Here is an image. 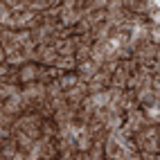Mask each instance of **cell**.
<instances>
[{
  "instance_id": "obj_20",
  "label": "cell",
  "mask_w": 160,
  "mask_h": 160,
  "mask_svg": "<svg viewBox=\"0 0 160 160\" xmlns=\"http://www.w3.org/2000/svg\"><path fill=\"white\" fill-rule=\"evenodd\" d=\"M149 43L160 45V25H149Z\"/></svg>"
},
{
  "instance_id": "obj_22",
  "label": "cell",
  "mask_w": 160,
  "mask_h": 160,
  "mask_svg": "<svg viewBox=\"0 0 160 160\" xmlns=\"http://www.w3.org/2000/svg\"><path fill=\"white\" fill-rule=\"evenodd\" d=\"M140 160H160V153H151V151H140Z\"/></svg>"
},
{
  "instance_id": "obj_3",
  "label": "cell",
  "mask_w": 160,
  "mask_h": 160,
  "mask_svg": "<svg viewBox=\"0 0 160 160\" xmlns=\"http://www.w3.org/2000/svg\"><path fill=\"white\" fill-rule=\"evenodd\" d=\"M20 92H23L27 99H32V102H41V99L48 97V95H45V86H43V83H38V81H32V83L20 86Z\"/></svg>"
},
{
  "instance_id": "obj_11",
  "label": "cell",
  "mask_w": 160,
  "mask_h": 160,
  "mask_svg": "<svg viewBox=\"0 0 160 160\" xmlns=\"http://www.w3.org/2000/svg\"><path fill=\"white\" fill-rule=\"evenodd\" d=\"M57 59H59V52H57L54 48H45V45H43V54H41V66L50 68V66H54V63H57Z\"/></svg>"
},
{
  "instance_id": "obj_6",
  "label": "cell",
  "mask_w": 160,
  "mask_h": 160,
  "mask_svg": "<svg viewBox=\"0 0 160 160\" xmlns=\"http://www.w3.org/2000/svg\"><path fill=\"white\" fill-rule=\"evenodd\" d=\"M77 108H79V106H70V104H66V106H61V108L54 111L52 120H54L57 124H66V122L72 120V115H74V111H77Z\"/></svg>"
},
{
  "instance_id": "obj_10",
  "label": "cell",
  "mask_w": 160,
  "mask_h": 160,
  "mask_svg": "<svg viewBox=\"0 0 160 160\" xmlns=\"http://www.w3.org/2000/svg\"><path fill=\"white\" fill-rule=\"evenodd\" d=\"M57 81H59L61 90L68 92V90H72L79 83V77H77V72H66V74H61V79H57Z\"/></svg>"
},
{
  "instance_id": "obj_24",
  "label": "cell",
  "mask_w": 160,
  "mask_h": 160,
  "mask_svg": "<svg viewBox=\"0 0 160 160\" xmlns=\"http://www.w3.org/2000/svg\"><path fill=\"white\" fill-rule=\"evenodd\" d=\"M0 61H5V48L0 45Z\"/></svg>"
},
{
  "instance_id": "obj_18",
  "label": "cell",
  "mask_w": 160,
  "mask_h": 160,
  "mask_svg": "<svg viewBox=\"0 0 160 160\" xmlns=\"http://www.w3.org/2000/svg\"><path fill=\"white\" fill-rule=\"evenodd\" d=\"M45 95L50 99H54V97H59V95H63V90H61V86H59V81H50L48 86H45Z\"/></svg>"
},
{
  "instance_id": "obj_19",
  "label": "cell",
  "mask_w": 160,
  "mask_h": 160,
  "mask_svg": "<svg viewBox=\"0 0 160 160\" xmlns=\"http://www.w3.org/2000/svg\"><path fill=\"white\" fill-rule=\"evenodd\" d=\"M92 81H95V83H99L102 88H108V86H111V74H106V72L99 70V72L92 77Z\"/></svg>"
},
{
  "instance_id": "obj_23",
  "label": "cell",
  "mask_w": 160,
  "mask_h": 160,
  "mask_svg": "<svg viewBox=\"0 0 160 160\" xmlns=\"http://www.w3.org/2000/svg\"><path fill=\"white\" fill-rule=\"evenodd\" d=\"M9 70H12V68H9L5 61H0V79H2V77H7V74H9Z\"/></svg>"
},
{
  "instance_id": "obj_25",
  "label": "cell",
  "mask_w": 160,
  "mask_h": 160,
  "mask_svg": "<svg viewBox=\"0 0 160 160\" xmlns=\"http://www.w3.org/2000/svg\"><path fill=\"white\" fill-rule=\"evenodd\" d=\"M0 160H9V158H7V156H2V153H0Z\"/></svg>"
},
{
  "instance_id": "obj_5",
  "label": "cell",
  "mask_w": 160,
  "mask_h": 160,
  "mask_svg": "<svg viewBox=\"0 0 160 160\" xmlns=\"http://www.w3.org/2000/svg\"><path fill=\"white\" fill-rule=\"evenodd\" d=\"M36 68H38L36 63H25V66L18 68V81H20V86L36 81Z\"/></svg>"
},
{
  "instance_id": "obj_21",
  "label": "cell",
  "mask_w": 160,
  "mask_h": 160,
  "mask_svg": "<svg viewBox=\"0 0 160 160\" xmlns=\"http://www.w3.org/2000/svg\"><path fill=\"white\" fill-rule=\"evenodd\" d=\"M117 68H120V61H104L102 66H99V70L106 72V74H111V77H113V72H115Z\"/></svg>"
},
{
  "instance_id": "obj_12",
  "label": "cell",
  "mask_w": 160,
  "mask_h": 160,
  "mask_svg": "<svg viewBox=\"0 0 160 160\" xmlns=\"http://www.w3.org/2000/svg\"><path fill=\"white\" fill-rule=\"evenodd\" d=\"M16 151H18V144H16L14 138H9V140H0V153H2V156H7L9 160H12L16 156Z\"/></svg>"
},
{
  "instance_id": "obj_16",
  "label": "cell",
  "mask_w": 160,
  "mask_h": 160,
  "mask_svg": "<svg viewBox=\"0 0 160 160\" xmlns=\"http://www.w3.org/2000/svg\"><path fill=\"white\" fill-rule=\"evenodd\" d=\"M74 63H77V66H79V63H83V61H88L90 59V48H86V45H79L77 50H74Z\"/></svg>"
},
{
  "instance_id": "obj_26",
  "label": "cell",
  "mask_w": 160,
  "mask_h": 160,
  "mask_svg": "<svg viewBox=\"0 0 160 160\" xmlns=\"http://www.w3.org/2000/svg\"><path fill=\"white\" fill-rule=\"evenodd\" d=\"M0 106H2V104H0Z\"/></svg>"
},
{
  "instance_id": "obj_13",
  "label": "cell",
  "mask_w": 160,
  "mask_h": 160,
  "mask_svg": "<svg viewBox=\"0 0 160 160\" xmlns=\"http://www.w3.org/2000/svg\"><path fill=\"white\" fill-rule=\"evenodd\" d=\"M54 66H57V68H59L63 74H66V72H74V70H77V63H74V59H72V57H59Z\"/></svg>"
},
{
  "instance_id": "obj_17",
  "label": "cell",
  "mask_w": 160,
  "mask_h": 160,
  "mask_svg": "<svg viewBox=\"0 0 160 160\" xmlns=\"http://www.w3.org/2000/svg\"><path fill=\"white\" fill-rule=\"evenodd\" d=\"M142 113H144V117L151 124H158V120H160V106H149V108H140Z\"/></svg>"
},
{
  "instance_id": "obj_8",
  "label": "cell",
  "mask_w": 160,
  "mask_h": 160,
  "mask_svg": "<svg viewBox=\"0 0 160 160\" xmlns=\"http://www.w3.org/2000/svg\"><path fill=\"white\" fill-rule=\"evenodd\" d=\"M2 108L9 113V115H14V117H18V115H23V104H20V92L18 95H14V97H9L7 102H2Z\"/></svg>"
},
{
  "instance_id": "obj_1",
  "label": "cell",
  "mask_w": 160,
  "mask_h": 160,
  "mask_svg": "<svg viewBox=\"0 0 160 160\" xmlns=\"http://www.w3.org/2000/svg\"><path fill=\"white\" fill-rule=\"evenodd\" d=\"M158 99H160V92H153V90H149V88H138V90H135V102H138V106H140V108L160 106Z\"/></svg>"
},
{
  "instance_id": "obj_9",
  "label": "cell",
  "mask_w": 160,
  "mask_h": 160,
  "mask_svg": "<svg viewBox=\"0 0 160 160\" xmlns=\"http://www.w3.org/2000/svg\"><path fill=\"white\" fill-rule=\"evenodd\" d=\"M14 140H16V144H18V151H29L32 147H34V140L25 133V131H18V129H14Z\"/></svg>"
},
{
  "instance_id": "obj_15",
  "label": "cell",
  "mask_w": 160,
  "mask_h": 160,
  "mask_svg": "<svg viewBox=\"0 0 160 160\" xmlns=\"http://www.w3.org/2000/svg\"><path fill=\"white\" fill-rule=\"evenodd\" d=\"M16 43H18V48H29V45H34V43H32V32H29V29H18V32H16Z\"/></svg>"
},
{
  "instance_id": "obj_14",
  "label": "cell",
  "mask_w": 160,
  "mask_h": 160,
  "mask_svg": "<svg viewBox=\"0 0 160 160\" xmlns=\"http://www.w3.org/2000/svg\"><path fill=\"white\" fill-rule=\"evenodd\" d=\"M74 142H77V149H79V151H88V149L92 147V138H90L86 131H79L77 135H74Z\"/></svg>"
},
{
  "instance_id": "obj_4",
  "label": "cell",
  "mask_w": 160,
  "mask_h": 160,
  "mask_svg": "<svg viewBox=\"0 0 160 160\" xmlns=\"http://www.w3.org/2000/svg\"><path fill=\"white\" fill-rule=\"evenodd\" d=\"M133 59L138 63H147V61H151V59H160V45L147 43L144 48H140V50L133 52Z\"/></svg>"
},
{
  "instance_id": "obj_2",
  "label": "cell",
  "mask_w": 160,
  "mask_h": 160,
  "mask_svg": "<svg viewBox=\"0 0 160 160\" xmlns=\"http://www.w3.org/2000/svg\"><path fill=\"white\" fill-rule=\"evenodd\" d=\"M41 117L36 115V113H23V115H18L16 117V122H14V129H18V131H29V129H36V126H41Z\"/></svg>"
},
{
  "instance_id": "obj_7",
  "label": "cell",
  "mask_w": 160,
  "mask_h": 160,
  "mask_svg": "<svg viewBox=\"0 0 160 160\" xmlns=\"http://www.w3.org/2000/svg\"><path fill=\"white\" fill-rule=\"evenodd\" d=\"M59 135V124L54 120H43L41 122V138H45V140H57Z\"/></svg>"
}]
</instances>
